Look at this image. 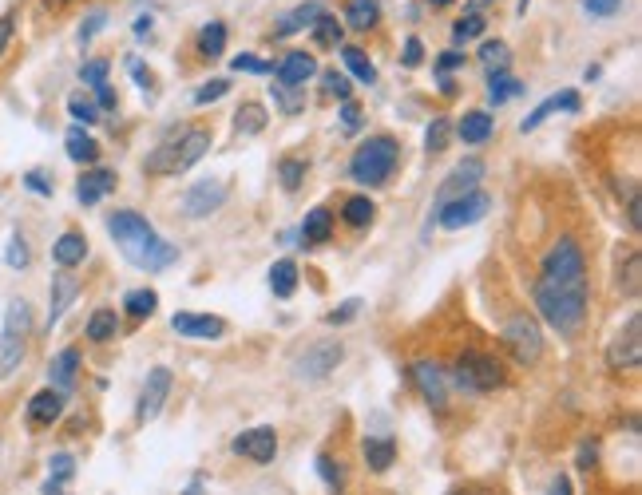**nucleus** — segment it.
<instances>
[{"instance_id":"obj_1","label":"nucleus","mask_w":642,"mask_h":495,"mask_svg":"<svg viewBox=\"0 0 642 495\" xmlns=\"http://www.w3.org/2000/svg\"><path fill=\"white\" fill-rule=\"evenodd\" d=\"M535 309L559 337H575L587 321V258L571 234L551 242V250L539 262Z\"/></svg>"},{"instance_id":"obj_2","label":"nucleus","mask_w":642,"mask_h":495,"mask_svg":"<svg viewBox=\"0 0 642 495\" xmlns=\"http://www.w3.org/2000/svg\"><path fill=\"white\" fill-rule=\"evenodd\" d=\"M107 230H111V238L119 242L123 258H127L131 266L147 270V274L167 270L171 262H179V246L163 242V238L155 234V226H151L143 214H135V210H111V214H107Z\"/></svg>"},{"instance_id":"obj_3","label":"nucleus","mask_w":642,"mask_h":495,"mask_svg":"<svg viewBox=\"0 0 642 495\" xmlns=\"http://www.w3.org/2000/svg\"><path fill=\"white\" fill-rule=\"evenodd\" d=\"M207 151H211V131H207V127H187V131L163 139V143L147 155L143 171H147V175H183V171H191Z\"/></svg>"},{"instance_id":"obj_4","label":"nucleus","mask_w":642,"mask_h":495,"mask_svg":"<svg viewBox=\"0 0 642 495\" xmlns=\"http://www.w3.org/2000/svg\"><path fill=\"white\" fill-rule=\"evenodd\" d=\"M397 159H401L397 139H393V135H373V139H365V143L353 151V159H349V179L361 183V187H381V183L393 179Z\"/></svg>"},{"instance_id":"obj_5","label":"nucleus","mask_w":642,"mask_h":495,"mask_svg":"<svg viewBox=\"0 0 642 495\" xmlns=\"http://www.w3.org/2000/svg\"><path fill=\"white\" fill-rule=\"evenodd\" d=\"M28 337H32V309L24 297H16V301H8L4 329H0V377L20 369V361L28 353Z\"/></svg>"},{"instance_id":"obj_6","label":"nucleus","mask_w":642,"mask_h":495,"mask_svg":"<svg viewBox=\"0 0 642 495\" xmlns=\"http://www.w3.org/2000/svg\"><path fill=\"white\" fill-rule=\"evenodd\" d=\"M452 381L464 389V393H492L508 381L504 365L492 357V353H480V349H464L452 365Z\"/></svg>"},{"instance_id":"obj_7","label":"nucleus","mask_w":642,"mask_h":495,"mask_svg":"<svg viewBox=\"0 0 642 495\" xmlns=\"http://www.w3.org/2000/svg\"><path fill=\"white\" fill-rule=\"evenodd\" d=\"M504 345L508 353L516 357V365H535L543 357V333H539V321L528 317V313H512L504 321Z\"/></svg>"},{"instance_id":"obj_8","label":"nucleus","mask_w":642,"mask_h":495,"mask_svg":"<svg viewBox=\"0 0 642 495\" xmlns=\"http://www.w3.org/2000/svg\"><path fill=\"white\" fill-rule=\"evenodd\" d=\"M607 365L615 373H635L642 365V317L631 313V321L615 333V341L607 345Z\"/></svg>"},{"instance_id":"obj_9","label":"nucleus","mask_w":642,"mask_h":495,"mask_svg":"<svg viewBox=\"0 0 642 495\" xmlns=\"http://www.w3.org/2000/svg\"><path fill=\"white\" fill-rule=\"evenodd\" d=\"M341 361H345V345L341 341H318L294 361V377L298 381H325Z\"/></svg>"},{"instance_id":"obj_10","label":"nucleus","mask_w":642,"mask_h":495,"mask_svg":"<svg viewBox=\"0 0 642 495\" xmlns=\"http://www.w3.org/2000/svg\"><path fill=\"white\" fill-rule=\"evenodd\" d=\"M488 206H492V198L484 195V191H468V195L436 206V222H440L444 230H464V226L480 222V218L488 214Z\"/></svg>"},{"instance_id":"obj_11","label":"nucleus","mask_w":642,"mask_h":495,"mask_svg":"<svg viewBox=\"0 0 642 495\" xmlns=\"http://www.w3.org/2000/svg\"><path fill=\"white\" fill-rule=\"evenodd\" d=\"M171 385H175V377H171L167 365H159V369L147 373L139 404H135V420H139V424H147V420H155V416L163 412V404H167V396H171Z\"/></svg>"},{"instance_id":"obj_12","label":"nucleus","mask_w":642,"mask_h":495,"mask_svg":"<svg viewBox=\"0 0 642 495\" xmlns=\"http://www.w3.org/2000/svg\"><path fill=\"white\" fill-rule=\"evenodd\" d=\"M238 456H246V460H254V464H274V456H278V432L274 428H250V432H242V436H234V444H230Z\"/></svg>"},{"instance_id":"obj_13","label":"nucleus","mask_w":642,"mask_h":495,"mask_svg":"<svg viewBox=\"0 0 642 495\" xmlns=\"http://www.w3.org/2000/svg\"><path fill=\"white\" fill-rule=\"evenodd\" d=\"M226 195H230V187L222 179H203L183 195V210H187V218H207L226 202Z\"/></svg>"},{"instance_id":"obj_14","label":"nucleus","mask_w":642,"mask_h":495,"mask_svg":"<svg viewBox=\"0 0 642 495\" xmlns=\"http://www.w3.org/2000/svg\"><path fill=\"white\" fill-rule=\"evenodd\" d=\"M480 179H484V163L480 159H464L444 183H440V191H436V206H444V202H452V198L468 195V191H476L480 187ZM432 206V210H436Z\"/></svg>"},{"instance_id":"obj_15","label":"nucleus","mask_w":642,"mask_h":495,"mask_svg":"<svg viewBox=\"0 0 642 495\" xmlns=\"http://www.w3.org/2000/svg\"><path fill=\"white\" fill-rule=\"evenodd\" d=\"M409 373H413L417 389H421V396H425L432 408H444V404H448V369H440L436 361H417Z\"/></svg>"},{"instance_id":"obj_16","label":"nucleus","mask_w":642,"mask_h":495,"mask_svg":"<svg viewBox=\"0 0 642 495\" xmlns=\"http://www.w3.org/2000/svg\"><path fill=\"white\" fill-rule=\"evenodd\" d=\"M171 329L179 337H191V341H218L226 333V321L211 317V313H175L171 317Z\"/></svg>"},{"instance_id":"obj_17","label":"nucleus","mask_w":642,"mask_h":495,"mask_svg":"<svg viewBox=\"0 0 642 495\" xmlns=\"http://www.w3.org/2000/svg\"><path fill=\"white\" fill-rule=\"evenodd\" d=\"M274 76H278V88H306V80L318 76V60L310 52H286Z\"/></svg>"},{"instance_id":"obj_18","label":"nucleus","mask_w":642,"mask_h":495,"mask_svg":"<svg viewBox=\"0 0 642 495\" xmlns=\"http://www.w3.org/2000/svg\"><path fill=\"white\" fill-rule=\"evenodd\" d=\"M60 416H64V393H60V389H40V393L28 400V424L52 428Z\"/></svg>"},{"instance_id":"obj_19","label":"nucleus","mask_w":642,"mask_h":495,"mask_svg":"<svg viewBox=\"0 0 642 495\" xmlns=\"http://www.w3.org/2000/svg\"><path fill=\"white\" fill-rule=\"evenodd\" d=\"M76 294H80V282L64 270V274H52V294H48V325H56L64 313H68V305L76 301Z\"/></svg>"},{"instance_id":"obj_20","label":"nucleus","mask_w":642,"mask_h":495,"mask_svg":"<svg viewBox=\"0 0 642 495\" xmlns=\"http://www.w3.org/2000/svg\"><path fill=\"white\" fill-rule=\"evenodd\" d=\"M52 258H56L60 270L80 266V262L88 258V238H84L80 230H64V234L56 238V246H52Z\"/></svg>"},{"instance_id":"obj_21","label":"nucleus","mask_w":642,"mask_h":495,"mask_svg":"<svg viewBox=\"0 0 642 495\" xmlns=\"http://www.w3.org/2000/svg\"><path fill=\"white\" fill-rule=\"evenodd\" d=\"M111 187H115V171H84V179L76 183V198L84 206H96Z\"/></svg>"},{"instance_id":"obj_22","label":"nucleus","mask_w":642,"mask_h":495,"mask_svg":"<svg viewBox=\"0 0 642 495\" xmlns=\"http://www.w3.org/2000/svg\"><path fill=\"white\" fill-rule=\"evenodd\" d=\"M492 131H496V123H492V115L488 111H468L464 119H460V127H456V135L464 139V143H484V139H492Z\"/></svg>"},{"instance_id":"obj_23","label":"nucleus","mask_w":642,"mask_h":495,"mask_svg":"<svg viewBox=\"0 0 642 495\" xmlns=\"http://www.w3.org/2000/svg\"><path fill=\"white\" fill-rule=\"evenodd\" d=\"M329 234H333V214L325 206H314L306 214V222H302V242L306 246H321V242H329Z\"/></svg>"},{"instance_id":"obj_24","label":"nucleus","mask_w":642,"mask_h":495,"mask_svg":"<svg viewBox=\"0 0 642 495\" xmlns=\"http://www.w3.org/2000/svg\"><path fill=\"white\" fill-rule=\"evenodd\" d=\"M64 147H68V159H72V163H84V167H88V163H96V159H100V143H96L88 131H80V127H72V131H68Z\"/></svg>"},{"instance_id":"obj_25","label":"nucleus","mask_w":642,"mask_h":495,"mask_svg":"<svg viewBox=\"0 0 642 495\" xmlns=\"http://www.w3.org/2000/svg\"><path fill=\"white\" fill-rule=\"evenodd\" d=\"M393 460H397V444H393L389 436H369V440H365V464H369L373 472H389Z\"/></svg>"},{"instance_id":"obj_26","label":"nucleus","mask_w":642,"mask_h":495,"mask_svg":"<svg viewBox=\"0 0 642 495\" xmlns=\"http://www.w3.org/2000/svg\"><path fill=\"white\" fill-rule=\"evenodd\" d=\"M555 111H579V96H575V92H563V96L543 99V103L535 107V111L528 115V119H524V123H520V127H524V131H535V127H539L547 115H555Z\"/></svg>"},{"instance_id":"obj_27","label":"nucleus","mask_w":642,"mask_h":495,"mask_svg":"<svg viewBox=\"0 0 642 495\" xmlns=\"http://www.w3.org/2000/svg\"><path fill=\"white\" fill-rule=\"evenodd\" d=\"M76 369H80V349H64V353L52 361L48 377H52V385L64 393V389H72V385H76Z\"/></svg>"},{"instance_id":"obj_28","label":"nucleus","mask_w":642,"mask_h":495,"mask_svg":"<svg viewBox=\"0 0 642 495\" xmlns=\"http://www.w3.org/2000/svg\"><path fill=\"white\" fill-rule=\"evenodd\" d=\"M270 290L278 297H294V290H298V266H294L290 258H282V262L270 266Z\"/></svg>"},{"instance_id":"obj_29","label":"nucleus","mask_w":642,"mask_h":495,"mask_svg":"<svg viewBox=\"0 0 642 495\" xmlns=\"http://www.w3.org/2000/svg\"><path fill=\"white\" fill-rule=\"evenodd\" d=\"M345 20H349L357 32L373 28V24L381 20V0H349V8H345Z\"/></svg>"},{"instance_id":"obj_30","label":"nucleus","mask_w":642,"mask_h":495,"mask_svg":"<svg viewBox=\"0 0 642 495\" xmlns=\"http://www.w3.org/2000/svg\"><path fill=\"white\" fill-rule=\"evenodd\" d=\"M88 337H92L96 345L119 337V317H115V309H96V313L88 317Z\"/></svg>"},{"instance_id":"obj_31","label":"nucleus","mask_w":642,"mask_h":495,"mask_svg":"<svg viewBox=\"0 0 642 495\" xmlns=\"http://www.w3.org/2000/svg\"><path fill=\"white\" fill-rule=\"evenodd\" d=\"M373 214H377V206H373V198L369 195H353V198H345V210H341V218L349 222V226H369L373 222Z\"/></svg>"},{"instance_id":"obj_32","label":"nucleus","mask_w":642,"mask_h":495,"mask_svg":"<svg viewBox=\"0 0 642 495\" xmlns=\"http://www.w3.org/2000/svg\"><path fill=\"white\" fill-rule=\"evenodd\" d=\"M639 270H642V258H639V250H631L627 254V262H619V290L627 297H639Z\"/></svg>"},{"instance_id":"obj_33","label":"nucleus","mask_w":642,"mask_h":495,"mask_svg":"<svg viewBox=\"0 0 642 495\" xmlns=\"http://www.w3.org/2000/svg\"><path fill=\"white\" fill-rule=\"evenodd\" d=\"M222 48H226V24L211 20V24L199 32V56L214 60V56H222Z\"/></svg>"},{"instance_id":"obj_34","label":"nucleus","mask_w":642,"mask_h":495,"mask_svg":"<svg viewBox=\"0 0 642 495\" xmlns=\"http://www.w3.org/2000/svg\"><path fill=\"white\" fill-rule=\"evenodd\" d=\"M123 305H127V313H131L135 321H143V317H151V313H155L159 294H155V290H131V294L123 297Z\"/></svg>"},{"instance_id":"obj_35","label":"nucleus","mask_w":642,"mask_h":495,"mask_svg":"<svg viewBox=\"0 0 642 495\" xmlns=\"http://www.w3.org/2000/svg\"><path fill=\"white\" fill-rule=\"evenodd\" d=\"M314 16H321V4H302V8H294L282 24H278V36H294L298 28H306V24H314Z\"/></svg>"},{"instance_id":"obj_36","label":"nucleus","mask_w":642,"mask_h":495,"mask_svg":"<svg viewBox=\"0 0 642 495\" xmlns=\"http://www.w3.org/2000/svg\"><path fill=\"white\" fill-rule=\"evenodd\" d=\"M520 92H524V88H520L508 72H492V76H488V99H492V103H504V99L520 96Z\"/></svg>"},{"instance_id":"obj_37","label":"nucleus","mask_w":642,"mask_h":495,"mask_svg":"<svg viewBox=\"0 0 642 495\" xmlns=\"http://www.w3.org/2000/svg\"><path fill=\"white\" fill-rule=\"evenodd\" d=\"M341 56H345V64H349V72L361 80V84H377V68L361 56V48H341Z\"/></svg>"},{"instance_id":"obj_38","label":"nucleus","mask_w":642,"mask_h":495,"mask_svg":"<svg viewBox=\"0 0 642 495\" xmlns=\"http://www.w3.org/2000/svg\"><path fill=\"white\" fill-rule=\"evenodd\" d=\"M314 44H318V48H337V44H341V24H337L333 16L321 12L318 20H314Z\"/></svg>"},{"instance_id":"obj_39","label":"nucleus","mask_w":642,"mask_h":495,"mask_svg":"<svg viewBox=\"0 0 642 495\" xmlns=\"http://www.w3.org/2000/svg\"><path fill=\"white\" fill-rule=\"evenodd\" d=\"M234 127H238L242 135H258V131L266 127V111H262L258 103H246V107L238 111V119H234Z\"/></svg>"},{"instance_id":"obj_40","label":"nucleus","mask_w":642,"mask_h":495,"mask_svg":"<svg viewBox=\"0 0 642 495\" xmlns=\"http://www.w3.org/2000/svg\"><path fill=\"white\" fill-rule=\"evenodd\" d=\"M318 476L325 480V488H329V492H341V488H345V472H341V464H337L333 456H325V452L318 456Z\"/></svg>"},{"instance_id":"obj_41","label":"nucleus","mask_w":642,"mask_h":495,"mask_svg":"<svg viewBox=\"0 0 642 495\" xmlns=\"http://www.w3.org/2000/svg\"><path fill=\"white\" fill-rule=\"evenodd\" d=\"M480 60H484L488 72H504V68H508V48H504L500 40H488V44L480 48Z\"/></svg>"},{"instance_id":"obj_42","label":"nucleus","mask_w":642,"mask_h":495,"mask_svg":"<svg viewBox=\"0 0 642 495\" xmlns=\"http://www.w3.org/2000/svg\"><path fill=\"white\" fill-rule=\"evenodd\" d=\"M278 175H282V187H286V191H298L302 179H306V163H302V159H282Z\"/></svg>"},{"instance_id":"obj_43","label":"nucleus","mask_w":642,"mask_h":495,"mask_svg":"<svg viewBox=\"0 0 642 495\" xmlns=\"http://www.w3.org/2000/svg\"><path fill=\"white\" fill-rule=\"evenodd\" d=\"M68 111H72V119H76V123H84V127L100 119V107H96L92 99H84V96H72V99H68Z\"/></svg>"},{"instance_id":"obj_44","label":"nucleus","mask_w":642,"mask_h":495,"mask_svg":"<svg viewBox=\"0 0 642 495\" xmlns=\"http://www.w3.org/2000/svg\"><path fill=\"white\" fill-rule=\"evenodd\" d=\"M48 464H52V476H48L52 484H64V480H72V472H76V460H72L68 452H56Z\"/></svg>"},{"instance_id":"obj_45","label":"nucleus","mask_w":642,"mask_h":495,"mask_svg":"<svg viewBox=\"0 0 642 495\" xmlns=\"http://www.w3.org/2000/svg\"><path fill=\"white\" fill-rule=\"evenodd\" d=\"M452 32H456V40H472V36H480V32H484V16H480V12H468L464 20H456V28H452Z\"/></svg>"},{"instance_id":"obj_46","label":"nucleus","mask_w":642,"mask_h":495,"mask_svg":"<svg viewBox=\"0 0 642 495\" xmlns=\"http://www.w3.org/2000/svg\"><path fill=\"white\" fill-rule=\"evenodd\" d=\"M4 262H8L12 270H24V266H28V246H24V238H20V234H12L8 250H4Z\"/></svg>"},{"instance_id":"obj_47","label":"nucleus","mask_w":642,"mask_h":495,"mask_svg":"<svg viewBox=\"0 0 642 495\" xmlns=\"http://www.w3.org/2000/svg\"><path fill=\"white\" fill-rule=\"evenodd\" d=\"M80 80H84V84H92V88H104L107 84V60H88V64L80 68Z\"/></svg>"},{"instance_id":"obj_48","label":"nucleus","mask_w":642,"mask_h":495,"mask_svg":"<svg viewBox=\"0 0 642 495\" xmlns=\"http://www.w3.org/2000/svg\"><path fill=\"white\" fill-rule=\"evenodd\" d=\"M321 80H325V96H337L341 103L353 96V88H349V80H345L341 72H325Z\"/></svg>"},{"instance_id":"obj_49","label":"nucleus","mask_w":642,"mask_h":495,"mask_svg":"<svg viewBox=\"0 0 642 495\" xmlns=\"http://www.w3.org/2000/svg\"><path fill=\"white\" fill-rule=\"evenodd\" d=\"M428 151L436 155V151H444V143H448V119H432V127H428Z\"/></svg>"},{"instance_id":"obj_50","label":"nucleus","mask_w":642,"mask_h":495,"mask_svg":"<svg viewBox=\"0 0 642 495\" xmlns=\"http://www.w3.org/2000/svg\"><path fill=\"white\" fill-rule=\"evenodd\" d=\"M12 36H16V12H4V16H0V60H4L8 48H12Z\"/></svg>"},{"instance_id":"obj_51","label":"nucleus","mask_w":642,"mask_h":495,"mask_svg":"<svg viewBox=\"0 0 642 495\" xmlns=\"http://www.w3.org/2000/svg\"><path fill=\"white\" fill-rule=\"evenodd\" d=\"M226 92H230V84H226V80H211L207 88H199V92H195V103L203 107V103H214V99H222Z\"/></svg>"},{"instance_id":"obj_52","label":"nucleus","mask_w":642,"mask_h":495,"mask_svg":"<svg viewBox=\"0 0 642 495\" xmlns=\"http://www.w3.org/2000/svg\"><path fill=\"white\" fill-rule=\"evenodd\" d=\"M642 202H639V187L631 183V191H627V222H631V230L639 234V226H642Z\"/></svg>"},{"instance_id":"obj_53","label":"nucleus","mask_w":642,"mask_h":495,"mask_svg":"<svg viewBox=\"0 0 642 495\" xmlns=\"http://www.w3.org/2000/svg\"><path fill=\"white\" fill-rule=\"evenodd\" d=\"M234 72H250V76H266V72H270V64H262V60H254V56H234Z\"/></svg>"},{"instance_id":"obj_54","label":"nucleus","mask_w":642,"mask_h":495,"mask_svg":"<svg viewBox=\"0 0 642 495\" xmlns=\"http://www.w3.org/2000/svg\"><path fill=\"white\" fill-rule=\"evenodd\" d=\"M623 0H583V8H587V16H611L615 8H619Z\"/></svg>"},{"instance_id":"obj_55","label":"nucleus","mask_w":642,"mask_h":495,"mask_svg":"<svg viewBox=\"0 0 642 495\" xmlns=\"http://www.w3.org/2000/svg\"><path fill=\"white\" fill-rule=\"evenodd\" d=\"M421 60H425V48H421V40H417V36H409V40H405V64H409V68H417Z\"/></svg>"},{"instance_id":"obj_56","label":"nucleus","mask_w":642,"mask_h":495,"mask_svg":"<svg viewBox=\"0 0 642 495\" xmlns=\"http://www.w3.org/2000/svg\"><path fill=\"white\" fill-rule=\"evenodd\" d=\"M341 119H345V131H357V123H361V107H357L353 99H345V103H341Z\"/></svg>"},{"instance_id":"obj_57","label":"nucleus","mask_w":642,"mask_h":495,"mask_svg":"<svg viewBox=\"0 0 642 495\" xmlns=\"http://www.w3.org/2000/svg\"><path fill=\"white\" fill-rule=\"evenodd\" d=\"M24 187L36 191V195H52V183H48V175H40V171H32V175L24 179Z\"/></svg>"},{"instance_id":"obj_58","label":"nucleus","mask_w":642,"mask_h":495,"mask_svg":"<svg viewBox=\"0 0 642 495\" xmlns=\"http://www.w3.org/2000/svg\"><path fill=\"white\" fill-rule=\"evenodd\" d=\"M357 305H361V301H357V297H353V301H345V309H333V313H329V317H325V321H329V325H341V321H349V317H353V313H357Z\"/></svg>"},{"instance_id":"obj_59","label":"nucleus","mask_w":642,"mask_h":495,"mask_svg":"<svg viewBox=\"0 0 642 495\" xmlns=\"http://www.w3.org/2000/svg\"><path fill=\"white\" fill-rule=\"evenodd\" d=\"M448 495H504L500 488H488V484H464V488H452Z\"/></svg>"},{"instance_id":"obj_60","label":"nucleus","mask_w":642,"mask_h":495,"mask_svg":"<svg viewBox=\"0 0 642 495\" xmlns=\"http://www.w3.org/2000/svg\"><path fill=\"white\" fill-rule=\"evenodd\" d=\"M547 495H575L571 492V480H567V476H555L551 488H547Z\"/></svg>"},{"instance_id":"obj_61","label":"nucleus","mask_w":642,"mask_h":495,"mask_svg":"<svg viewBox=\"0 0 642 495\" xmlns=\"http://www.w3.org/2000/svg\"><path fill=\"white\" fill-rule=\"evenodd\" d=\"M464 64V52H448V56H440V72H448V68H460Z\"/></svg>"},{"instance_id":"obj_62","label":"nucleus","mask_w":642,"mask_h":495,"mask_svg":"<svg viewBox=\"0 0 642 495\" xmlns=\"http://www.w3.org/2000/svg\"><path fill=\"white\" fill-rule=\"evenodd\" d=\"M96 96H100V107H104V111H115V92H111V88H96Z\"/></svg>"},{"instance_id":"obj_63","label":"nucleus","mask_w":642,"mask_h":495,"mask_svg":"<svg viewBox=\"0 0 642 495\" xmlns=\"http://www.w3.org/2000/svg\"><path fill=\"white\" fill-rule=\"evenodd\" d=\"M44 4H48V8H64L68 0H44Z\"/></svg>"},{"instance_id":"obj_64","label":"nucleus","mask_w":642,"mask_h":495,"mask_svg":"<svg viewBox=\"0 0 642 495\" xmlns=\"http://www.w3.org/2000/svg\"><path fill=\"white\" fill-rule=\"evenodd\" d=\"M428 4H436V8H444V4H452V0H428Z\"/></svg>"}]
</instances>
